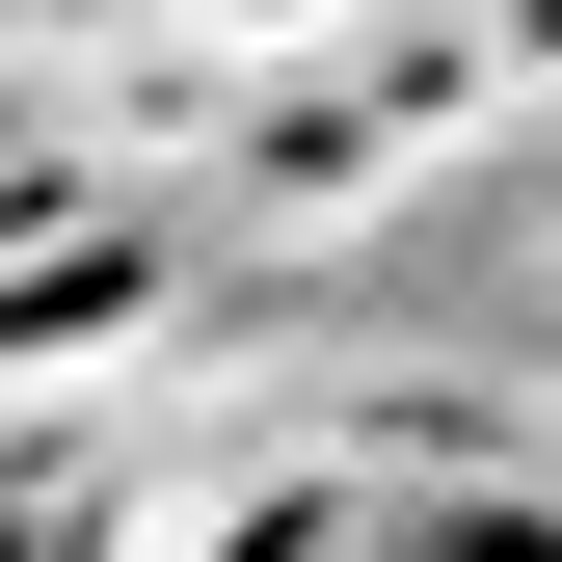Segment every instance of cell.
Returning <instances> with one entry per match:
<instances>
[{
  "instance_id": "6da1fadb",
  "label": "cell",
  "mask_w": 562,
  "mask_h": 562,
  "mask_svg": "<svg viewBox=\"0 0 562 562\" xmlns=\"http://www.w3.org/2000/svg\"><path fill=\"white\" fill-rule=\"evenodd\" d=\"M268 562H562L509 482H456V509H268Z\"/></svg>"
}]
</instances>
